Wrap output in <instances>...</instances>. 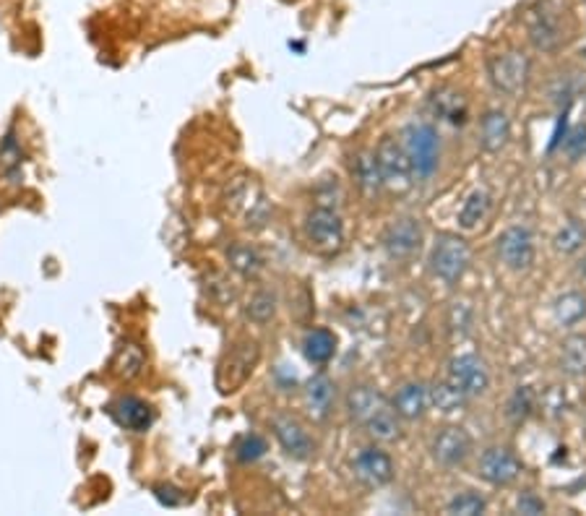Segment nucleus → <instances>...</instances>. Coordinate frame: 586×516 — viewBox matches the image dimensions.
Here are the masks:
<instances>
[{
    "label": "nucleus",
    "instance_id": "1",
    "mask_svg": "<svg viewBox=\"0 0 586 516\" xmlns=\"http://www.w3.org/2000/svg\"><path fill=\"white\" fill-rule=\"evenodd\" d=\"M569 11L563 0H537L529 11V42L539 53H555L569 42Z\"/></svg>",
    "mask_w": 586,
    "mask_h": 516
},
{
    "label": "nucleus",
    "instance_id": "2",
    "mask_svg": "<svg viewBox=\"0 0 586 516\" xmlns=\"http://www.w3.org/2000/svg\"><path fill=\"white\" fill-rule=\"evenodd\" d=\"M407 149L409 162H412V170H414V180L417 183H425L435 175L438 170V162H441V136H438V128L425 121H414L402 131V139Z\"/></svg>",
    "mask_w": 586,
    "mask_h": 516
},
{
    "label": "nucleus",
    "instance_id": "3",
    "mask_svg": "<svg viewBox=\"0 0 586 516\" xmlns=\"http://www.w3.org/2000/svg\"><path fill=\"white\" fill-rule=\"evenodd\" d=\"M469 264H472V248L464 237L451 235V232L435 237L433 250H430L433 277H438L445 285H459L464 274L469 271Z\"/></svg>",
    "mask_w": 586,
    "mask_h": 516
},
{
    "label": "nucleus",
    "instance_id": "4",
    "mask_svg": "<svg viewBox=\"0 0 586 516\" xmlns=\"http://www.w3.org/2000/svg\"><path fill=\"white\" fill-rule=\"evenodd\" d=\"M487 76L500 94L506 97H521L529 87L532 76V60L521 50H506L487 58Z\"/></svg>",
    "mask_w": 586,
    "mask_h": 516
},
{
    "label": "nucleus",
    "instance_id": "5",
    "mask_svg": "<svg viewBox=\"0 0 586 516\" xmlns=\"http://www.w3.org/2000/svg\"><path fill=\"white\" fill-rule=\"evenodd\" d=\"M261 360V344L256 339H240L230 347V353L219 363L216 389L222 394L237 392L248 381Z\"/></svg>",
    "mask_w": 586,
    "mask_h": 516
},
{
    "label": "nucleus",
    "instance_id": "6",
    "mask_svg": "<svg viewBox=\"0 0 586 516\" xmlns=\"http://www.w3.org/2000/svg\"><path fill=\"white\" fill-rule=\"evenodd\" d=\"M375 160H378V167H381L383 188H389L393 194H407L409 188L417 183L407 149L399 139L383 136L375 146Z\"/></svg>",
    "mask_w": 586,
    "mask_h": 516
},
{
    "label": "nucleus",
    "instance_id": "7",
    "mask_svg": "<svg viewBox=\"0 0 586 516\" xmlns=\"http://www.w3.org/2000/svg\"><path fill=\"white\" fill-rule=\"evenodd\" d=\"M305 237L319 253H337L344 246V222L337 209L331 206H316L313 212L305 216Z\"/></svg>",
    "mask_w": 586,
    "mask_h": 516
},
{
    "label": "nucleus",
    "instance_id": "8",
    "mask_svg": "<svg viewBox=\"0 0 586 516\" xmlns=\"http://www.w3.org/2000/svg\"><path fill=\"white\" fill-rule=\"evenodd\" d=\"M271 433H274L277 444L282 446V451L295 462H308L316 454L313 436L308 433V427L302 426L295 415H287V412L274 415L271 417Z\"/></svg>",
    "mask_w": 586,
    "mask_h": 516
},
{
    "label": "nucleus",
    "instance_id": "9",
    "mask_svg": "<svg viewBox=\"0 0 586 516\" xmlns=\"http://www.w3.org/2000/svg\"><path fill=\"white\" fill-rule=\"evenodd\" d=\"M521 472H524V464L506 446H490V448H485L480 457V464H477V478L487 482V485H493V488H508V485H514L521 478Z\"/></svg>",
    "mask_w": 586,
    "mask_h": 516
},
{
    "label": "nucleus",
    "instance_id": "10",
    "mask_svg": "<svg viewBox=\"0 0 586 516\" xmlns=\"http://www.w3.org/2000/svg\"><path fill=\"white\" fill-rule=\"evenodd\" d=\"M475 451V441L469 436V430L462 426H445L441 427L433 441H430V457L441 467H462Z\"/></svg>",
    "mask_w": 586,
    "mask_h": 516
},
{
    "label": "nucleus",
    "instance_id": "11",
    "mask_svg": "<svg viewBox=\"0 0 586 516\" xmlns=\"http://www.w3.org/2000/svg\"><path fill=\"white\" fill-rule=\"evenodd\" d=\"M423 225L417 216H399L381 235L383 250L396 261H407L423 248Z\"/></svg>",
    "mask_w": 586,
    "mask_h": 516
},
{
    "label": "nucleus",
    "instance_id": "12",
    "mask_svg": "<svg viewBox=\"0 0 586 516\" xmlns=\"http://www.w3.org/2000/svg\"><path fill=\"white\" fill-rule=\"evenodd\" d=\"M497 258L511 271H529L534 264V235L527 225H514L500 232L496 243Z\"/></svg>",
    "mask_w": 586,
    "mask_h": 516
},
{
    "label": "nucleus",
    "instance_id": "13",
    "mask_svg": "<svg viewBox=\"0 0 586 516\" xmlns=\"http://www.w3.org/2000/svg\"><path fill=\"white\" fill-rule=\"evenodd\" d=\"M445 378L466 396L475 399L490 389V371L485 365V360L477 355H459L448 363V374Z\"/></svg>",
    "mask_w": 586,
    "mask_h": 516
},
{
    "label": "nucleus",
    "instance_id": "14",
    "mask_svg": "<svg viewBox=\"0 0 586 516\" xmlns=\"http://www.w3.org/2000/svg\"><path fill=\"white\" fill-rule=\"evenodd\" d=\"M352 472L365 488L378 490V488H386L393 480V459L378 446H365V448L357 451Z\"/></svg>",
    "mask_w": 586,
    "mask_h": 516
},
{
    "label": "nucleus",
    "instance_id": "15",
    "mask_svg": "<svg viewBox=\"0 0 586 516\" xmlns=\"http://www.w3.org/2000/svg\"><path fill=\"white\" fill-rule=\"evenodd\" d=\"M110 415L118 426L131 433H146L149 427L154 426V410L149 402H143L141 396H133V394H125L118 396L112 405H110Z\"/></svg>",
    "mask_w": 586,
    "mask_h": 516
},
{
    "label": "nucleus",
    "instance_id": "16",
    "mask_svg": "<svg viewBox=\"0 0 586 516\" xmlns=\"http://www.w3.org/2000/svg\"><path fill=\"white\" fill-rule=\"evenodd\" d=\"M334 402H337V384L326 374L310 375L302 384V405L313 420H319V423L326 420L334 410Z\"/></svg>",
    "mask_w": 586,
    "mask_h": 516
},
{
    "label": "nucleus",
    "instance_id": "17",
    "mask_svg": "<svg viewBox=\"0 0 586 516\" xmlns=\"http://www.w3.org/2000/svg\"><path fill=\"white\" fill-rule=\"evenodd\" d=\"M386 405H389V399L378 392V389L368 386V384H357L344 396V410L350 415V420L362 427H365V423L373 417L375 412L383 410Z\"/></svg>",
    "mask_w": 586,
    "mask_h": 516
},
{
    "label": "nucleus",
    "instance_id": "18",
    "mask_svg": "<svg viewBox=\"0 0 586 516\" xmlns=\"http://www.w3.org/2000/svg\"><path fill=\"white\" fill-rule=\"evenodd\" d=\"M393 410L399 412V417L402 420H420V417H425V412L430 410V394H427L425 384H420V381H407V384H402L396 394H393Z\"/></svg>",
    "mask_w": 586,
    "mask_h": 516
},
{
    "label": "nucleus",
    "instance_id": "19",
    "mask_svg": "<svg viewBox=\"0 0 586 516\" xmlns=\"http://www.w3.org/2000/svg\"><path fill=\"white\" fill-rule=\"evenodd\" d=\"M511 142V121L503 110H487L480 118V146L487 154L503 152Z\"/></svg>",
    "mask_w": 586,
    "mask_h": 516
},
{
    "label": "nucleus",
    "instance_id": "20",
    "mask_svg": "<svg viewBox=\"0 0 586 516\" xmlns=\"http://www.w3.org/2000/svg\"><path fill=\"white\" fill-rule=\"evenodd\" d=\"M110 368L120 381H136L143 374V368H146V353H143L141 344L133 342V339H123L118 344L115 355H112Z\"/></svg>",
    "mask_w": 586,
    "mask_h": 516
},
{
    "label": "nucleus",
    "instance_id": "21",
    "mask_svg": "<svg viewBox=\"0 0 586 516\" xmlns=\"http://www.w3.org/2000/svg\"><path fill=\"white\" fill-rule=\"evenodd\" d=\"M352 178H355L357 188L365 196H378L383 191V178H381V167L375 160V152L371 149H360L352 154Z\"/></svg>",
    "mask_w": 586,
    "mask_h": 516
},
{
    "label": "nucleus",
    "instance_id": "22",
    "mask_svg": "<svg viewBox=\"0 0 586 516\" xmlns=\"http://www.w3.org/2000/svg\"><path fill=\"white\" fill-rule=\"evenodd\" d=\"M302 355L308 363L313 365H326L331 363L337 355V337L331 329H323V326H313L305 332L302 337Z\"/></svg>",
    "mask_w": 586,
    "mask_h": 516
},
{
    "label": "nucleus",
    "instance_id": "23",
    "mask_svg": "<svg viewBox=\"0 0 586 516\" xmlns=\"http://www.w3.org/2000/svg\"><path fill=\"white\" fill-rule=\"evenodd\" d=\"M433 112L451 125H464L469 121V102L464 100L462 91L456 90H438L430 97Z\"/></svg>",
    "mask_w": 586,
    "mask_h": 516
},
{
    "label": "nucleus",
    "instance_id": "24",
    "mask_svg": "<svg viewBox=\"0 0 586 516\" xmlns=\"http://www.w3.org/2000/svg\"><path fill=\"white\" fill-rule=\"evenodd\" d=\"M552 319L563 329H573L581 321H586V292L581 290H569L555 298L552 303Z\"/></svg>",
    "mask_w": 586,
    "mask_h": 516
},
{
    "label": "nucleus",
    "instance_id": "25",
    "mask_svg": "<svg viewBox=\"0 0 586 516\" xmlns=\"http://www.w3.org/2000/svg\"><path fill=\"white\" fill-rule=\"evenodd\" d=\"M490 209H493V196H490V191L475 188L469 196L464 198L462 209L456 214V222H459L462 230H475V227H480L482 222L487 219Z\"/></svg>",
    "mask_w": 586,
    "mask_h": 516
},
{
    "label": "nucleus",
    "instance_id": "26",
    "mask_svg": "<svg viewBox=\"0 0 586 516\" xmlns=\"http://www.w3.org/2000/svg\"><path fill=\"white\" fill-rule=\"evenodd\" d=\"M365 430L378 444H393V441L402 438V417H399V412L393 410V405L389 402L383 410L375 412L373 417L365 423Z\"/></svg>",
    "mask_w": 586,
    "mask_h": 516
},
{
    "label": "nucleus",
    "instance_id": "27",
    "mask_svg": "<svg viewBox=\"0 0 586 516\" xmlns=\"http://www.w3.org/2000/svg\"><path fill=\"white\" fill-rule=\"evenodd\" d=\"M227 264L232 271H237L243 279H258L264 271V256L253 248L250 243H235L227 250Z\"/></svg>",
    "mask_w": 586,
    "mask_h": 516
},
{
    "label": "nucleus",
    "instance_id": "28",
    "mask_svg": "<svg viewBox=\"0 0 586 516\" xmlns=\"http://www.w3.org/2000/svg\"><path fill=\"white\" fill-rule=\"evenodd\" d=\"M560 371L570 378L586 375V334H570L560 344Z\"/></svg>",
    "mask_w": 586,
    "mask_h": 516
},
{
    "label": "nucleus",
    "instance_id": "29",
    "mask_svg": "<svg viewBox=\"0 0 586 516\" xmlns=\"http://www.w3.org/2000/svg\"><path fill=\"white\" fill-rule=\"evenodd\" d=\"M427 394H430V407L444 412V415H454V412L464 410V405L469 402L448 378L435 381L433 386H427Z\"/></svg>",
    "mask_w": 586,
    "mask_h": 516
},
{
    "label": "nucleus",
    "instance_id": "30",
    "mask_svg": "<svg viewBox=\"0 0 586 516\" xmlns=\"http://www.w3.org/2000/svg\"><path fill=\"white\" fill-rule=\"evenodd\" d=\"M277 308H279L277 292L261 287V290H256V292L250 295L248 305H246V316H248V321H253L256 326H267L268 321H274V316H277Z\"/></svg>",
    "mask_w": 586,
    "mask_h": 516
},
{
    "label": "nucleus",
    "instance_id": "31",
    "mask_svg": "<svg viewBox=\"0 0 586 516\" xmlns=\"http://www.w3.org/2000/svg\"><path fill=\"white\" fill-rule=\"evenodd\" d=\"M586 243V222L584 219H576V216H570L569 222L560 227V230L555 232V237H552V246L558 253H576V250L584 248Z\"/></svg>",
    "mask_w": 586,
    "mask_h": 516
},
{
    "label": "nucleus",
    "instance_id": "32",
    "mask_svg": "<svg viewBox=\"0 0 586 516\" xmlns=\"http://www.w3.org/2000/svg\"><path fill=\"white\" fill-rule=\"evenodd\" d=\"M445 326H448V334L451 337H469L472 326H475V311L466 300H454L448 313H445Z\"/></svg>",
    "mask_w": 586,
    "mask_h": 516
},
{
    "label": "nucleus",
    "instance_id": "33",
    "mask_svg": "<svg viewBox=\"0 0 586 516\" xmlns=\"http://www.w3.org/2000/svg\"><path fill=\"white\" fill-rule=\"evenodd\" d=\"M534 412V392L529 386H516L514 394L508 396L506 402V417L514 423V426H521L532 417Z\"/></svg>",
    "mask_w": 586,
    "mask_h": 516
},
{
    "label": "nucleus",
    "instance_id": "34",
    "mask_svg": "<svg viewBox=\"0 0 586 516\" xmlns=\"http://www.w3.org/2000/svg\"><path fill=\"white\" fill-rule=\"evenodd\" d=\"M487 511V499L477 490H462L445 503V514L451 516H480Z\"/></svg>",
    "mask_w": 586,
    "mask_h": 516
},
{
    "label": "nucleus",
    "instance_id": "35",
    "mask_svg": "<svg viewBox=\"0 0 586 516\" xmlns=\"http://www.w3.org/2000/svg\"><path fill=\"white\" fill-rule=\"evenodd\" d=\"M268 451V444L264 436H258V433H248V436H243L237 444H235V459L243 464H253L258 462V459H264Z\"/></svg>",
    "mask_w": 586,
    "mask_h": 516
},
{
    "label": "nucleus",
    "instance_id": "36",
    "mask_svg": "<svg viewBox=\"0 0 586 516\" xmlns=\"http://www.w3.org/2000/svg\"><path fill=\"white\" fill-rule=\"evenodd\" d=\"M516 511L524 516H539L548 511V503L542 500V496H537L534 490H524L516 496Z\"/></svg>",
    "mask_w": 586,
    "mask_h": 516
},
{
    "label": "nucleus",
    "instance_id": "37",
    "mask_svg": "<svg viewBox=\"0 0 586 516\" xmlns=\"http://www.w3.org/2000/svg\"><path fill=\"white\" fill-rule=\"evenodd\" d=\"M560 146H563V152L569 154L570 160H581L586 154V125L573 128L569 136L560 142Z\"/></svg>",
    "mask_w": 586,
    "mask_h": 516
},
{
    "label": "nucleus",
    "instance_id": "38",
    "mask_svg": "<svg viewBox=\"0 0 586 516\" xmlns=\"http://www.w3.org/2000/svg\"><path fill=\"white\" fill-rule=\"evenodd\" d=\"M154 496H157V500H160V503L170 506V509L183 506V503H185V499H188V496H185L180 488H175V485H157V488H154Z\"/></svg>",
    "mask_w": 586,
    "mask_h": 516
},
{
    "label": "nucleus",
    "instance_id": "39",
    "mask_svg": "<svg viewBox=\"0 0 586 516\" xmlns=\"http://www.w3.org/2000/svg\"><path fill=\"white\" fill-rule=\"evenodd\" d=\"M0 160H3V167H5V170H11V167H18V164H21V149H18L14 133H8V136H5L3 149H0Z\"/></svg>",
    "mask_w": 586,
    "mask_h": 516
},
{
    "label": "nucleus",
    "instance_id": "40",
    "mask_svg": "<svg viewBox=\"0 0 586 516\" xmlns=\"http://www.w3.org/2000/svg\"><path fill=\"white\" fill-rule=\"evenodd\" d=\"M579 274H581V277H584V279H586V256H584V261L579 264Z\"/></svg>",
    "mask_w": 586,
    "mask_h": 516
}]
</instances>
